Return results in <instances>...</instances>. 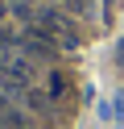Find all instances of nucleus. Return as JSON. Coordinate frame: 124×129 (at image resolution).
Wrapping results in <instances>:
<instances>
[{"label":"nucleus","mask_w":124,"mask_h":129,"mask_svg":"<svg viewBox=\"0 0 124 129\" xmlns=\"http://www.w3.org/2000/svg\"><path fill=\"white\" fill-rule=\"evenodd\" d=\"M4 13H8V0H0V17H4Z\"/></svg>","instance_id":"obj_6"},{"label":"nucleus","mask_w":124,"mask_h":129,"mask_svg":"<svg viewBox=\"0 0 124 129\" xmlns=\"http://www.w3.org/2000/svg\"><path fill=\"white\" fill-rule=\"evenodd\" d=\"M21 46H25V54H41V58H50V50H54V42H50L41 29H29V34L21 38Z\"/></svg>","instance_id":"obj_2"},{"label":"nucleus","mask_w":124,"mask_h":129,"mask_svg":"<svg viewBox=\"0 0 124 129\" xmlns=\"http://www.w3.org/2000/svg\"><path fill=\"white\" fill-rule=\"evenodd\" d=\"M25 100H29V108H37V112H50V96H41V92H29Z\"/></svg>","instance_id":"obj_3"},{"label":"nucleus","mask_w":124,"mask_h":129,"mask_svg":"<svg viewBox=\"0 0 124 129\" xmlns=\"http://www.w3.org/2000/svg\"><path fill=\"white\" fill-rule=\"evenodd\" d=\"M37 29H41L54 46H62V50H74V46H79V29H74L58 9H41V13H37Z\"/></svg>","instance_id":"obj_1"},{"label":"nucleus","mask_w":124,"mask_h":129,"mask_svg":"<svg viewBox=\"0 0 124 129\" xmlns=\"http://www.w3.org/2000/svg\"><path fill=\"white\" fill-rule=\"evenodd\" d=\"M66 9H74V13L87 17V13H91V0H66Z\"/></svg>","instance_id":"obj_4"},{"label":"nucleus","mask_w":124,"mask_h":129,"mask_svg":"<svg viewBox=\"0 0 124 129\" xmlns=\"http://www.w3.org/2000/svg\"><path fill=\"white\" fill-rule=\"evenodd\" d=\"M116 108H120V117H124V92H120V96H116Z\"/></svg>","instance_id":"obj_5"}]
</instances>
